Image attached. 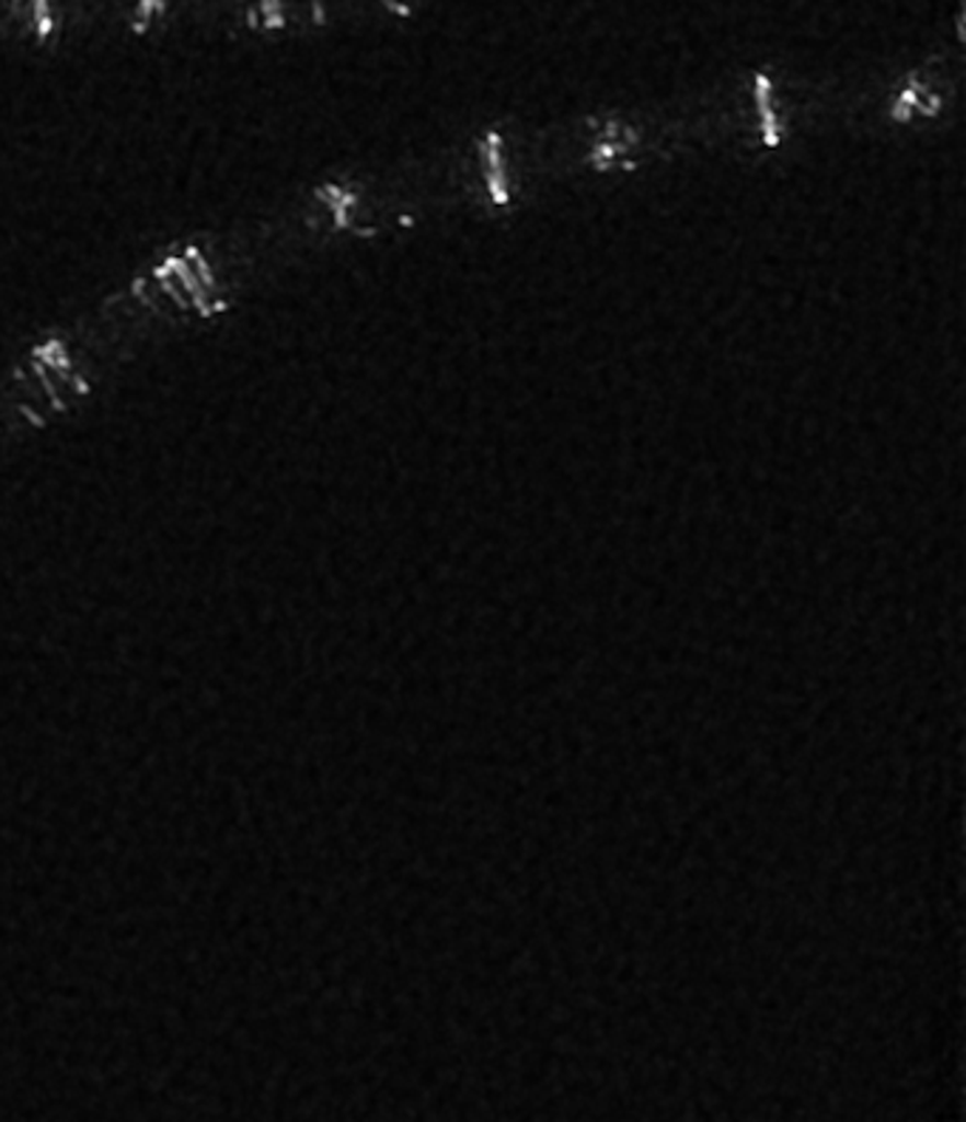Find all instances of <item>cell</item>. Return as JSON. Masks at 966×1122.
Here are the masks:
<instances>
[{
  "mask_svg": "<svg viewBox=\"0 0 966 1122\" xmlns=\"http://www.w3.org/2000/svg\"><path fill=\"white\" fill-rule=\"evenodd\" d=\"M953 91L955 80L946 75V60L935 57L896 77L887 85L882 100L884 119L890 125H919L939 119L953 100Z\"/></svg>",
  "mask_w": 966,
  "mask_h": 1122,
  "instance_id": "1",
  "label": "cell"
}]
</instances>
